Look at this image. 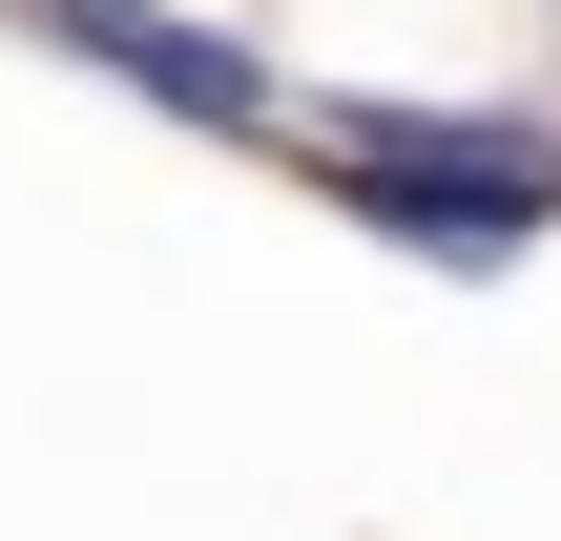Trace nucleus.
I'll list each match as a JSON object with an SVG mask.
<instances>
[{
  "label": "nucleus",
  "mask_w": 561,
  "mask_h": 541,
  "mask_svg": "<svg viewBox=\"0 0 561 541\" xmlns=\"http://www.w3.org/2000/svg\"><path fill=\"white\" fill-rule=\"evenodd\" d=\"M333 167H354V208L416 271H520L561 229V146L541 125H479V104H333Z\"/></svg>",
  "instance_id": "obj_1"
},
{
  "label": "nucleus",
  "mask_w": 561,
  "mask_h": 541,
  "mask_svg": "<svg viewBox=\"0 0 561 541\" xmlns=\"http://www.w3.org/2000/svg\"><path fill=\"white\" fill-rule=\"evenodd\" d=\"M42 42L104 63V83H146L167 125H271V63H250L229 21H167V0H42Z\"/></svg>",
  "instance_id": "obj_2"
}]
</instances>
